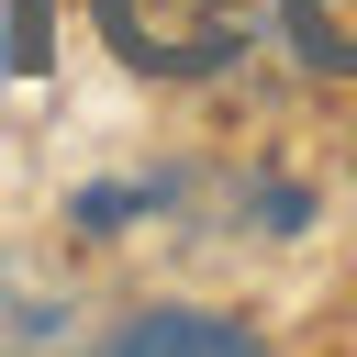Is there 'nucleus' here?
<instances>
[{"instance_id": "nucleus-1", "label": "nucleus", "mask_w": 357, "mask_h": 357, "mask_svg": "<svg viewBox=\"0 0 357 357\" xmlns=\"http://www.w3.org/2000/svg\"><path fill=\"white\" fill-rule=\"evenodd\" d=\"M89 11H100V45L134 78H212L257 45L268 0H89Z\"/></svg>"}, {"instance_id": "nucleus-2", "label": "nucleus", "mask_w": 357, "mask_h": 357, "mask_svg": "<svg viewBox=\"0 0 357 357\" xmlns=\"http://www.w3.org/2000/svg\"><path fill=\"white\" fill-rule=\"evenodd\" d=\"M78 324V290L45 257H0V346H56Z\"/></svg>"}, {"instance_id": "nucleus-3", "label": "nucleus", "mask_w": 357, "mask_h": 357, "mask_svg": "<svg viewBox=\"0 0 357 357\" xmlns=\"http://www.w3.org/2000/svg\"><path fill=\"white\" fill-rule=\"evenodd\" d=\"M100 346H123V357H145V346H212V357H234V346H257V324H234V312H201V301H156V312H123V324H100Z\"/></svg>"}, {"instance_id": "nucleus-4", "label": "nucleus", "mask_w": 357, "mask_h": 357, "mask_svg": "<svg viewBox=\"0 0 357 357\" xmlns=\"http://www.w3.org/2000/svg\"><path fill=\"white\" fill-rule=\"evenodd\" d=\"M290 11V45L312 67H357V0H279Z\"/></svg>"}]
</instances>
